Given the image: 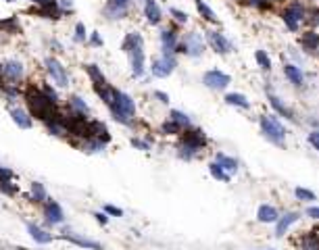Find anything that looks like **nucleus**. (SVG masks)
Instances as JSON below:
<instances>
[{
	"instance_id": "f257e3e1",
	"label": "nucleus",
	"mask_w": 319,
	"mask_h": 250,
	"mask_svg": "<svg viewBox=\"0 0 319 250\" xmlns=\"http://www.w3.org/2000/svg\"><path fill=\"white\" fill-rule=\"evenodd\" d=\"M207 144H209L207 134L201 128L190 125V128H186L180 134V144L175 148L177 159H182V161H194L196 156L207 148Z\"/></svg>"
},
{
	"instance_id": "f03ea898",
	"label": "nucleus",
	"mask_w": 319,
	"mask_h": 250,
	"mask_svg": "<svg viewBox=\"0 0 319 250\" xmlns=\"http://www.w3.org/2000/svg\"><path fill=\"white\" fill-rule=\"evenodd\" d=\"M23 98H25V105H27L29 115L36 117V119H40L42 123L48 121L54 113H58V111H56L58 105H54V102L46 96V94H44L40 88H36V86H29V88L25 90V94H23Z\"/></svg>"
},
{
	"instance_id": "7ed1b4c3",
	"label": "nucleus",
	"mask_w": 319,
	"mask_h": 250,
	"mask_svg": "<svg viewBox=\"0 0 319 250\" xmlns=\"http://www.w3.org/2000/svg\"><path fill=\"white\" fill-rule=\"evenodd\" d=\"M109 111H111L113 119L117 123L125 125V128H134L136 125V102L127 92L115 88V102Z\"/></svg>"
},
{
	"instance_id": "20e7f679",
	"label": "nucleus",
	"mask_w": 319,
	"mask_h": 250,
	"mask_svg": "<svg viewBox=\"0 0 319 250\" xmlns=\"http://www.w3.org/2000/svg\"><path fill=\"white\" fill-rule=\"evenodd\" d=\"M307 11H309V5L305 0H288L280 11V19L290 34H301V27L305 25V19H307Z\"/></svg>"
},
{
	"instance_id": "39448f33",
	"label": "nucleus",
	"mask_w": 319,
	"mask_h": 250,
	"mask_svg": "<svg viewBox=\"0 0 319 250\" xmlns=\"http://www.w3.org/2000/svg\"><path fill=\"white\" fill-rule=\"evenodd\" d=\"M259 128H261V134L275 146L284 148L286 146V136H288V132H286L284 123L275 117V115H261L259 117Z\"/></svg>"
},
{
	"instance_id": "423d86ee",
	"label": "nucleus",
	"mask_w": 319,
	"mask_h": 250,
	"mask_svg": "<svg viewBox=\"0 0 319 250\" xmlns=\"http://www.w3.org/2000/svg\"><path fill=\"white\" fill-rule=\"evenodd\" d=\"M207 50V42H205V36L201 31L192 29L184 34L180 38V44H177V54H186V56H192V58H198L203 56Z\"/></svg>"
},
{
	"instance_id": "0eeeda50",
	"label": "nucleus",
	"mask_w": 319,
	"mask_h": 250,
	"mask_svg": "<svg viewBox=\"0 0 319 250\" xmlns=\"http://www.w3.org/2000/svg\"><path fill=\"white\" fill-rule=\"evenodd\" d=\"M175 67H177V54H161V56L152 58V62H150V75L163 79V77H169L175 71Z\"/></svg>"
},
{
	"instance_id": "6e6552de",
	"label": "nucleus",
	"mask_w": 319,
	"mask_h": 250,
	"mask_svg": "<svg viewBox=\"0 0 319 250\" xmlns=\"http://www.w3.org/2000/svg\"><path fill=\"white\" fill-rule=\"evenodd\" d=\"M44 69L48 73V77L58 86V88H69V73L65 69V65L56 58V56H46L44 58Z\"/></svg>"
},
{
	"instance_id": "1a4fd4ad",
	"label": "nucleus",
	"mask_w": 319,
	"mask_h": 250,
	"mask_svg": "<svg viewBox=\"0 0 319 250\" xmlns=\"http://www.w3.org/2000/svg\"><path fill=\"white\" fill-rule=\"evenodd\" d=\"M134 0H107L103 7V17L107 21H121L130 15Z\"/></svg>"
},
{
	"instance_id": "9d476101",
	"label": "nucleus",
	"mask_w": 319,
	"mask_h": 250,
	"mask_svg": "<svg viewBox=\"0 0 319 250\" xmlns=\"http://www.w3.org/2000/svg\"><path fill=\"white\" fill-rule=\"evenodd\" d=\"M205 42H207V46H211V50L217 52V54H230V52L234 50L232 42H230V40L226 38V34H223V31H219V29H207V31H205Z\"/></svg>"
},
{
	"instance_id": "9b49d317",
	"label": "nucleus",
	"mask_w": 319,
	"mask_h": 250,
	"mask_svg": "<svg viewBox=\"0 0 319 250\" xmlns=\"http://www.w3.org/2000/svg\"><path fill=\"white\" fill-rule=\"evenodd\" d=\"M0 77H3V84H13V86H19L25 77V67L21 60H15V58H9L3 62V73H0Z\"/></svg>"
},
{
	"instance_id": "f8f14e48",
	"label": "nucleus",
	"mask_w": 319,
	"mask_h": 250,
	"mask_svg": "<svg viewBox=\"0 0 319 250\" xmlns=\"http://www.w3.org/2000/svg\"><path fill=\"white\" fill-rule=\"evenodd\" d=\"M180 31L177 25L165 27L158 34V40H161V54H177V44H180Z\"/></svg>"
},
{
	"instance_id": "ddd939ff",
	"label": "nucleus",
	"mask_w": 319,
	"mask_h": 250,
	"mask_svg": "<svg viewBox=\"0 0 319 250\" xmlns=\"http://www.w3.org/2000/svg\"><path fill=\"white\" fill-rule=\"evenodd\" d=\"M203 84L209 88V90H213V92H223L230 84H232V77L228 75V73H223V71H219V69H209V71H205V75H203Z\"/></svg>"
},
{
	"instance_id": "4468645a",
	"label": "nucleus",
	"mask_w": 319,
	"mask_h": 250,
	"mask_svg": "<svg viewBox=\"0 0 319 250\" xmlns=\"http://www.w3.org/2000/svg\"><path fill=\"white\" fill-rule=\"evenodd\" d=\"M44 128L50 136H56V138H69V125H67V119L63 113H54L48 121H44Z\"/></svg>"
},
{
	"instance_id": "2eb2a0df",
	"label": "nucleus",
	"mask_w": 319,
	"mask_h": 250,
	"mask_svg": "<svg viewBox=\"0 0 319 250\" xmlns=\"http://www.w3.org/2000/svg\"><path fill=\"white\" fill-rule=\"evenodd\" d=\"M130 56V67H132V75L136 79H142L146 73V54H144V46H136L127 52Z\"/></svg>"
},
{
	"instance_id": "dca6fc26",
	"label": "nucleus",
	"mask_w": 319,
	"mask_h": 250,
	"mask_svg": "<svg viewBox=\"0 0 319 250\" xmlns=\"http://www.w3.org/2000/svg\"><path fill=\"white\" fill-rule=\"evenodd\" d=\"M42 213L46 217V225L52 227V225H61L63 221H65V213H63L61 204L52 198H48L44 204H42Z\"/></svg>"
},
{
	"instance_id": "f3484780",
	"label": "nucleus",
	"mask_w": 319,
	"mask_h": 250,
	"mask_svg": "<svg viewBox=\"0 0 319 250\" xmlns=\"http://www.w3.org/2000/svg\"><path fill=\"white\" fill-rule=\"evenodd\" d=\"M9 115H11L13 123L19 130H31L34 128V117L29 115V111H25L21 107H9Z\"/></svg>"
},
{
	"instance_id": "a211bd4d",
	"label": "nucleus",
	"mask_w": 319,
	"mask_h": 250,
	"mask_svg": "<svg viewBox=\"0 0 319 250\" xmlns=\"http://www.w3.org/2000/svg\"><path fill=\"white\" fill-rule=\"evenodd\" d=\"M301 48L309 54H319V31L317 29H305L301 34Z\"/></svg>"
},
{
	"instance_id": "6ab92c4d",
	"label": "nucleus",
	"mask_w": 319,
	"mask_h": 250,
	"mask_svg": "<svg viewBox=\"0 0 319 250\" xmlns=\"http://www.w3.org/2000/svg\"><path fill=\"white\" fill-rule=\"evenodd\" d=\"M142 13H144V19L150 25H161L163 23V11L156 5V0H146V3L142 5Z\"/></svg>"
},
{
	"instance_id": "aec40b11",
	"label": "nucleus",
	"mask_w": 319,
	"mask_h": 250,
	"mask_svg": "<svg viewBox=\"0 0 319 250\" xmlns=\"http://www.w3.org/2000/svg\"><path fill=\"white\" fill-rule=\"evenodd\" d=\"M58 238H61V240H67V242H71V244H77V246H82V248H88V250H103V246H101L98 242L88 240V238H82V236H77V234H73V232H69V230H63V234H61Z\"/></svg>"
},
{
	"instance_id": "412c9836",
	"label": "nucleus",
	"mask_w": 319,
	"mask_h": 250,
	"mask_svg": "<svg viewBox=\"0 0 319 250\" xmlns=\"http://www.w3.org/2000/svg\"><path fill=\"white\" fill-rule=\"evenodd\" d=\"M284 75L294 88H303L305 86V73H303V69L296 65V62H286V65H284Z\"/></svg>"
},
{
	"instance_id": "4be33fe9",
	"label": "nucleus",
	"mask_w": 319,
	"mask_h": 250,
	"mask_svg": "<svg viewBox=\"0 0 319 250\" xmlns=\"http://www.w3.org/2000/svg\"><path fill=\"white\" fill-rule=\"evenodd\" d=\"M75 144H77V148H79L82 152H86V154H101V152H105V148H107V144H105L103 140H98V138H84V140H77Z\"/></svg>"
},
{
	"instance_id": "5701e85b",
	"label": "nucleus",
	"mask_w": 319,
	"mask_h": 250,
	"mask_svg": "<svg viewBox=\"0 0 319 250\" xmlns=\"http://www.w3.org/2000/svg\"><path fill=\"white\" fill-rule=\"evenodd\" d=\"M298 221V213H286V215H282L277 221H275V238H282L286 232L290 230V225H294Z\"/></svg>"
},
{
	"instance_id": "b1692460",
	"label": "nucleus",
	"mask_w": 319,
	"mask_h": 250,
	"mask_svg": "<svg viewBox=\"0 0 319 250\" xmlns=\"http://www.w3.org/2000/svg\"><path fill=\"white\" fill-rule=\"evenodd\" d=\"M269 105H271V109L277 113V117H284V119H288V121H294V113L284 105V100L277 96V94H271V92H269Z\"/></svg>"
},
{
	"instance_id": "393cba45",
	"label": "nucleus",
	"mask_w": 319,
	"mask_h": 250,
	"mask_svg": "<svg viewBox=\"0 0 319 250\" xmlns=\"http://www.w3.org/2000/svg\"><path fill=\"white\" fill-rule=\"evenodd\" d=\"M67 111L75 113V115H82V117H90V113H92L88 102L84 98H79V96H69L67 98Z\"/></svg>"
},
{
	"instance_id": "a878e982",
	"label": "nucleus",
	"mask_w": 319,
	"mask_h": 250,
	"mask_svg": "<svg viewBox=\"0 0 319 250\" xmlns=\"http://www.w3.org/2000/svg\"><path fill=\"white\" fill-rule=\"evenodd\" d=\"M84 69H86V73H88V77H90V81H92L94 88L109 84L107 77H105V73H103V69H101L98 65H94V62H88V65H84Z\"/></svg>"
},
{
	"instance_id": "bb28decb",
	"label": "nucleus",
	"mask_w": 319,
	"mask_h": 250,
	"mask_svg": "<svg viewBox=\"0 0 319 250\" xmlns=\"http://www.w3.org/2000/svg\"><path fill=\"white\" fill-rule=\"evenodd\" d=\"M27 232H29V236L34 238L38 244H50L52 240H54V236L50 234V232H46V230H42L40 225H36V223H27Z\"/></svg>"
},
{
	"instance_id": "cd10ccee",
	"label": "nucleus",
	"mask_w": 319,
	"mask_h": 250,
	"mask_svg": "<svg viewBox=\"0 0 319 250\" xmlns=\"http://www.w3.org/2000/svg\"><path fill=\"white\" fill-rule=\"evenodd\" d=\"M257 219H259L261 223H275L277 219H280V213H277V209L271 206V204H261V206L257 209Z\"/></svg>"
},
{
	"instance_id": "c85d7f7f",
	"label": "nucleus",
	"mask_w": 319,
	"mask_h": 250,
	"mask_svg": "<svg viewBox=\"0 0 319 250\" xmlns=\"http://www.w3.org/2000/svg\"><path fill=\"white\" fill-rule=\"evenodd\" d=\"M223 100H226V105L236 107V109H242V111H248L250 109L248 98L244 96V94H240V92H228L226 96H223Z\"/></svg>"
},
{
	"instance_id": "c756f323",
	"label": "nucleus",
	"mask_w": 319,
	"mask_h": 250,
	"mask_svg": "<svg viewBox=\"0 0 319 250\" xmlns=\"http://www.w3.org/2000/svg\"><path fill=\"white\" fill-rule=\"evenodd\" d=\"M194 7H196V11H198V15H201V19L203 21H207V23H219V17H217V13L205 3V0H194Z\"/></svg>"
},
{
	"instance_id": "7c9ffc66",
	"label": "nucleus",
	"mask_w": 319,
	"mask_h": 250,
	"mask_svg": "<svg viewBox=\"0 0 319 250\" xmlns=\"http://www.w3.org/2000/svg\"><path fill=\"white\" fill-rule=\"evenodd\" d=\"M94 92H96V96L105 102V107H107V109H111V107H113V102H115V88H113L111 84H105V86L94 88Z\"/></svg>"
},
{
	"instance_id": "2f4dec72",
	"label": "nucleus",
	"mask_w": 319,
	"mask_h": 250,
	"mask_svg": "<svg viewBox=\"0 0 319 250\" xmlns=\"http://www.w3.org/2000/svg\"><path fill=\"white\" fill-rule=\"evenodd\" d=\"M136 46H144V38H142V34L140 31H130L125 38H123V42H121V50L127 54L132 48H136Z\"/></svg>"
},
{
	"instance_id": "473e14b6",
	"label": "nucleus",
	"mask_w": 319,
	"mask_h": 250,
	"mask_svg": "<svg viewBox=\"0 0 319 250\" xmlns=\"http://www.w3.org/2000/svg\"><path fill=\"white\" fill-rule=\"evenodd\" d=\"M29 198L34 200V202H38V204H44L46 200H48V192H46V187H44V183H40V181H31V185H29Z\"/></svg>"
},
{
	"instance_id": "72a5a7b5",
	"label": "nucleus",
	"mask_w": 319,
	"mask_h": 250,
	"mask_svg": "<svg viewBox=\"0 0 319 250\" xmlns=\"http://www.w3.org/2000/svg\"><path fill=\"white\" fill-rule=\"evenodd\" d=\"M215 161H217L223 169H226L230 175H234V173L238 171V167H240V163L234 159V156H228V154H223V152H217V154H215Z\"/></svg>"
},
{
	"instance_id": "f704fd0d",
	"label": "nucleus",
	"mask_w": 319,
	"mask_h": 250,
	"mask_svg": "<svg viewBox=\"0 0 319 250\" xmlns=\"http://www.w3.org/2000/svg\"><path fill=\"white\" fill-rule=\"evenodd\" d=\"M0 31L3 34H9V36H15V34H21V25H19V19L9 15L7 19H0Z\"/></svg>"
},
{
	"instance_id": "c9c22d12",
	"label": "nucleus",
	"mask_w": 319,
	"mask_h": 250,
	"mask_svg": "<svg viewBox=\"0 0 319 250\" xmlns=\"http://www.w3.org/2000/svg\"><path fill=\"white\" fill-rule=\"evenodd\" d=\"M209 173H211V177L217 179V181H226V183H230V179H232V175H230L226 169H223L217 161L209 163Z\"/></svg>"
},
{
	"instance_id": "e433bc0d",
	"label": "nucleus",
	"mask_w": 319,
	"mask_h": 250,
	"mask_svg": "<svg viewBox=\"0 0 319 250\" xmlns=\"http://www.w3.org/2000/svg\"><path fill=\"white\" fill-rule=\"evenodd\" d=\"M182 132H184V128L180 123H175L173 119H167V121L161 123V134L163 136H180Z\"/></svg>"
},
{
	"instance_id": "4c0bfd02",
	"label": "nucleus",
	"mask_w": 319,
	"mask_h": 250,
	"mask_svg": "<svg viewBox=\"0 0 319 250\" xmlns=\"http://www.w3.org/2000/svg\"><path fill=\"white\" fill-rule=\"evenodd\" d=\"M305 25H307V29H317L319 27V7L317 5H309Z\"/></svg>"
},
{
	"instance_id": "58836bf2",
	"label": "nucleus",
	"mask_w": 319,
	"mask_h": 250,
	"mask_svg": "<svg viewBox=\"0 0 319 250\" xmlns=\"http://www.w3.org/2000/svg\"><path fill=\"white\" fill-rule=\"evenodd\" d=\"M254 60H257V65H259L265 73L271 71V58H269V54H267L265 50H254Z\"/></svg>"
},
{
	"instance_id": "ea45409f",
	"label": "nucleus",
	"mask_w": 319,
	"mask_h": 250,
	"mask_svg": "<svg viewBox=\"0 0 319 250\" xmlns=\"http://www.w3.org/2000/svg\"><path fill=\"white\" fill-rule=\"evenodd\" d=\"M169 119H173L175 123H180L184 130H186V128H190V125H192V119H190V117H188L184 111H177V109H171V111H169Z\"/></svg>"
},
{
	"instance_id": "a19ab883",
	"label": "nucleus",
	"mask_w": 319,
	"mask_h": 250,
	"mask_svg": "<svg viewBox=\"0 0 319 250\" xmlns=\"http://www.w3.org/2000/svg\"><path fill=\"white\" fill-rule=\"evenodd\" d=\"M301 248H303V250H319V236H317V232L307 234V236L301 240Z\"/></svg>"
},
{
	"instance_id": "79ce46f5",
	"label": "nucleus",
	"mask_w": 319,
	"mask_h": 250,
	"mask_svg": "<svg viewBox=\"0 0 319 250\" xmlns=\"http://www.w3.org/2000/svg\"><path fill=\"white\" fill-rule=\"evenodd\" d=\"M294 196H296V200H301V202H313V200H317V194L315 192H311V190H307V187H294Z\"/></svg>"
},
{
	"instance_id": "37998d69",
	"label": "nucleus",
	"mask_w": 319,
	"mask_h": 250,
	"mask_svg": "<svg viewBox=\"0 0 319 250\" xmlns=\"http://www.w3.org/2000/svg\"><path fill=\"white\" fill-rule=\"evenodd\" d=\"M73 42L75 44H86L88 42V31H86V25L79 21L75 23V29H73Z\"/></svg>"
},
{
	"instance_id": "c03bdc74",
	"label": "nucleus",
	"mask_w": 319,
	"mask_h": 250,
	"mask_svg": "<svg viewBox=\"0 0 319 250\" xmlns=\"http://www.w3.org/2000/svg\"><path fill=\"white\" fill-rule=\"evenodd\" d=\"M0 192L5 196H17V183H13V179H0Z\"/></svg>"
},
{
	"instance_id": "a18cd8bd",
	"label": "nucleus",
	"mask_w": 319,
	"mask_h": 250,
	"mask_svg": "<svg viewBox=\"0 0 319 250\" xmlns=\"http://www.w3.org/2000/svg\"><path fill=\"white\" fill-rule=\"evenodd\" d=\"M40 90L46 94V96L54 102V105H58L61 102V96H58V92H56V88H52L48 81H40Z\"/></svg>"
},
{
	"instance_id": "49530a36",
	"label": "nucleus",
	"mask_w": 319,
	"mask_h": 250,
	"mask_svg": "<svg viewBox=\"0 0 319 250\" xmlns=\"http://www.w3.org/2000/svg\"><path fill=\"white\" fill-rule=\"evenodd\" d=\"M169 15H171V19H173L175 25H186V23H188V13H184L182 9L171 7V9H169Z\"/></svg>"
},
{
	"instance_id": "de8ad7c7",
	"label": "nucleus",
	"mask_w": 319,
	"mask_h": 250,
	"mask_svg": "<svg viewBox=\"0 0 319 250\" xmlns=\"http://www.w3.org/2000/svg\"><path fill=\"white\" fill-rule=\"evenodd\" d=\"M130 144L134 146V148H138V150H144V152H148L150 150V144H152V140L146 136V138H132L130 140Z\"/></svg>"
},
{
	"instance_id": "09e8293b",
	"label": "nucleus",
	"mask_w": 319,
	"mask_h": 250,
	"mask_svg": "<svg viewBox=\"0 0 319 250\" xmlns=\"http://www.w3.org/2000/svg\"><path fill=\"white\" fill-rule=\"evenodd\" d=\"M86 44L92 46V48H103L105 46V40H103V36L98 34V31H92V34L88 36V42Z\"/></svg>"
},
{
	"instance_id": "8fccbe9b",
	"label": "nucleus",
	"mask_w": 319,
	"mask_h": 250,
	"mask_svg": "<svg viewBox=\"0 0 319 250\" xmlns=\"http://www.w3.org/2000/svg\"><path fill=\"white\" fill-rule=\"evenodd\" d=\"M56 5L63 11V15H71L73 13V3H71V0H56Z\"/></svg>"
},
{
	"instance_id": "3c124183",
	"label": "nucleus",
	"mask_w": 319,
	"mask_h": 250,
	"mask_svg": "<svg viewBox=\"0 0 319 250\" xmlns=\"http://www.w3.org/2000/svg\"><path fill=\"white\" fill-rule=\"evenodd\" d=\"M103 211H105L107 215H111V217H123V211H121L119 206H113V204H105Z\"/></svg>"
},
{
	"instance_id": "603ef678",
	"label": "nucleus",
	"mask_w": 319,
	"mask_h": 250,
	"mask_svg": "<svg viewBox=\"0 0 319 250\" xmlns=\"http://www.w3.org/2000/svg\"><path fill=\"white\" fill-rule=\"evenodd\" d=\"M307 142H309L315 150H319V130H313V132L307 136Z\"/></svg>"
},
{
	"instance_id": "864d4df0",
	"label": "nucleus",
	"mask_w": 319,
	"mask_h": 250,
	"mask_svg": "<svg viewBox=\"0 0 319 250\" xmlns=\"http://www.w3.org/2000/svg\"><path fill=\"white\" fill-rule=\"evenodd\" d=\"M152 96H154L158 102H161V105H169V94H165V92H161V90H154Z\"/></svg>"
},
{
	"instance_id": "5fc2aeb1",
	"label": "nucleus",
	"mask_w": 319,
	"mask_h": 250,
	"mask_svg": "<svg viewBox=\"0 0 319 250\" xmlns=\"http://www.w3.org/2000/svg\"><path fill=\"white\" fill-rule=\"evenodd\" d=\"M94 219H96L101 225H107V223H109V215H107L105 211H96V213H94Z\"/></svg>"
},
{
	"instance_id": "6e6d98bb",
	"label": "nucleus",
	"mask_w": 319,
	"mask_h": 250,
	"mask_svg": "<svg viewBox=\"0 0 319 250\" xmlns=\"http://www.w3.org/2000/svg\"><path fill=\"white\" fill-rule=\"evenodd\" d=\"M25 3L36 5L38 9H42V7H50V5H54V0H25Z\"/></svg>"
},
{
	"instance_id": "4d7b16f0",
	"label": "nucleus",
	"mask_w": 319,
	"mask_h": 250,
	"mask_svg": "<svg viewBox=\"0 0 319 250\" xmlns=\"http://www.w3.org/2000/svg\"><path fill=\"white\" fill-rule=\"evenodd\" d=\"M307 217L317 219V221H319V206H309V209H307Z\"/></svg>"
},
{
	"instance_id": "13d9d810",
	"label": "nucleus",
	"mask_w": 319,
	"mask_h": 250,
	"mask_svg": "<svg viewBox=\"0 0 319 250\" xmlns=\"http://www.w3.org/2000/svg\"><path fill=\"white\" fill-rule=\"evenodd\" d=\"M50 46L54 48V52H63V46H61V44H58L56 40H52V42H50Z\"/></svg>"
},
{
	"instance_id": "bf43d9fd",
	"label": "nucleus",
	"mask_w": 319,
	"mask_h": 250,
	"mask_svg": "<svg viewBox=\"0 0 319 250\" xmlns=\"http://www.w3.org/2000/svg\"><path fill=\"white\" fill-rule=\"evenodd\" d=\"M134 3H142V5H144V3H146V0H134Z\"/></svg>"
},
{
	"instance_id": "052dcab7",
	"label": "nucleus",
	"mask_w": 319,
	"mask_h": 250,
	"mask_svg": "<svg viewBox=\"0 0 319 250\" xmlns=\"http://www.w3.org/2000/svg\"><path fill=\"white\" fill-rule=\"evenodd\" d=\"M0 42H3V31H0Z\"/></svg>"
},
{
	"instance_id": "680f3d73",
	"label": "nucleus",
	"mask_w": 319,
	"mask_h": 250,
	"mask_svg": "<svg viewBox=\"0 0 319 250\" xmlns=\"http://www.w3.org/2000/svg\"><path fill=\"white\" fill-rule=\"evenodd\" d=\"M0 88H3V77H0Z\"/></svg>"
},
{
	"instance_id": "e2e57ef3",
	"label": "nucleus",
	"mask_w": 319,
	"mask_h": 250,
	"mask_svg": "<svg viewBox=\"0 0 319 250\" xmlns=\"http://www.w3.org/2000/svg\"><path fill=\"white\" fill-rule=\"evenodd\" d=\"M317 7H319V5H317Z\"/></svg>"
}]
</instances>
